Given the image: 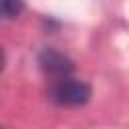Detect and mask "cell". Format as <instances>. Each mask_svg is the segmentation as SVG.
Instances as JSON below:
<instances>
[{"mask_svg": "<svg viewBox=\"0 0 129 129\" xmlns=\"http://www.w3.org/2000/svg\"><path fill=\"white\" fill-rule=\"evenodd\" d=\"M91 95H93V91H91L89 83L79 81V79H71V77L56 79L48 89L50 101L60 107H81V105L89 103Z\"/></svg>", "mask_w": 129, "mask_h": 129, "instance_id": "cell-1", "label": "cell"}, {"mask_svg": "<svg viewBox=\"0 0 129 129\" xmlns=\"http://www.w3.org/2000/svg\"><path fill=\"white\" fill-rule=\"evenodd\" d=\"M38 64H40V69H42L46 75L56 77V79L69 77V75L75 71V62H73L67 54H62V52H58V50H54V48H44V50L38 54Z\"/></svg>", "mask_w": 129, "mask_h": 129, "instance_id": "cell-2", "label": "cell"}, {"mask_svg": "<svg viewBox=\"0 0 129 129\" xmlns=\"http://www.w3.org/2000/svg\"><path fill=\"white\" fill-rule=\"evenodd\" d=\"M24 10V0H0V18L12 20Z\"/></svg>", "mask_w": 129, "mask_h": 129, "instance_id": "cell-3", "label": "cell"}, {"mask_svg": "<svg viewBox=\"0 0 129 129\" xmlns=\"http://www.w3.org/2000/svg\"><path fill=\"white\" fill-rule=\"evenodd\" d=\"M4 64H6V58H4V52H2V48H0V71L4 69Z\"/></svg>", "mask_w": 129, "mask_h": 129, "instance_id": "cell-4", "label": "cell"}]
</instances>
